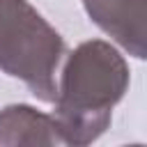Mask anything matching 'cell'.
I'll list each match as a JSON object with an SVG mask.
<instances>
[{
	"mask_svg": "<svg viewBox=\"0 0 147 147\" xmlns=\"http://www.w3.org/2000/svg\"><path fill=\"white\" fill-rule=\"evenodd\" d=\"M131 83L129 62L106 39H87L64 55L53 99V119L62 145L85 147L99 140L113 119V108Z\"/></svg>",
	"mask_w": 147,
	"mask_h": 147,
	"instance_id": "cell-1",
	"label": "cell"
},
{
	"mask_svg": "<svg viewBox=\"0 0 147 147\" xmlns=\"http://www.w3.org/2000/svg\"><path fill=\"white\" fill-rule=\"evenodd\" d=\"M64 55L62 34L28 0H16L0 28V69L25 83L39 101L53 103Z\"/></svg>",
	"mask_w": 147,
	"mask_h": 147,
	"instance_id": "cell-2",
	"label": "cell"
},
{
	"mask_svg": "<svg viewBox=\"0 0 147 147\" xmlns=\"http://www.w3.org/2000/svg\"><path fill=\"white\" fill-rule=\"evenodd\" d=\"M90 21L129 55L147 57V0H83Z\"/></svg>",
	"mask_w": 147,
	"mask_h": 147,
	"instance_id": "cell-3",
	"label": "cell"
},
{
	"mask_svg": "<svg viewBox=\"0 0 147 147\" xmlns=\"http://www.w3.org/2000/svg\"><path fill=\"white\" fill-rule=\"evenodd\" d=\"M16 145H62L53 115L41 113L28 103L5 106L0 110V147Z\"/></svg>",
	"mask_w": 147,
	"mask_h": 147,
	"instance_id": "cell-4",
	"label": "cell"
},
{
	"mask_svg": "<svg viewBox=\"0 0 147 147\" xmlns=\"http://www.w3.org/2000/svg\"><path fill=\"white\" fill-rule=\"evenodd\" d=\"M14 2H16V0H0V28H2V23H5V18H7V14L11 11V7H14Z\"/></svg>",
	"mask_w": 147,
	"mask_h": 147,
	"instance_id": "cell-5",
	"label": "cell"
}]
</instances>
